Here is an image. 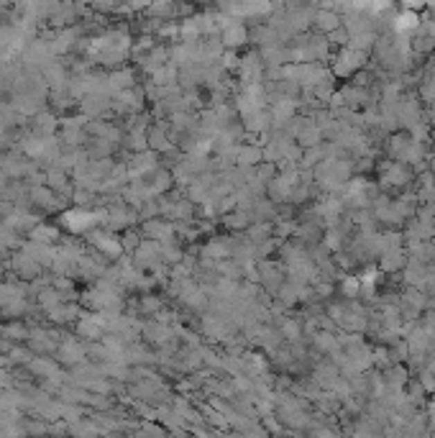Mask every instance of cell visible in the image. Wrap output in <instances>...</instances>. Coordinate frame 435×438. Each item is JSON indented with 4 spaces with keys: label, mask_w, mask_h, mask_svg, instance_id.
Segmentation results:
<instances>
[{
    "label": "cell",
    "mask_w": 435,
    "mask_h": 438,
    "mask_svg": "<svg viewBox=\"0 0 435 438\" xmlns=\"http://www.w3.org/2000/svg\"><path fill=\"white\" fill-rule=\"evenodd\" d=\"M131 259L139 270H151L161 261V241L157 238H141V244L131 252Z\"/></svg>",
    "instance_id": "obj_1"
},
{
    "label": "cell",
    "mask_w": 435,
    "mask_h": 438,
    "mask_svg": "<svg viewBox=\"0 0 435 438\" xmlns=\"http://www.w3.org/2000/svg\"><path fill=\"white\" fill-rule=\"evenodd\" d=\"M8 267H10V272L13 274H18L21 279H26V282H31L34 277H39L42 274V264L36 259H31L28 254L24 252V249H18L16 254H10L8 256Z\"/></svg>",
    "instance_id": "obj_2"
},
{
    "label": "cell",
    "mask_w": 435,
    "mask_h": 438,
    "mask_svg": "<svg viewBox=\"0 0 435 438\" xmlns=\"http://www.w3.org/2000/svg\"><path fill=\"white\" fill-rule=\"evenodd\" d=\"M54 356H57L59 364H69V367H75V364L85 362L87 359V346H82L80 341H75V338H62L57 346V351H54Z\"/></svg>",
    "instance_id": "obj_3"
},
{
    "label": "cell",
    "mask_w": 435,
    "mask_h": 438,
    "mask_svg": "<svg viewBox=\"0 0 435 438\" xmlns=\"http://www.w3.org/2000/svg\"><path fill=\"white\" fill-rule=\"evenodd\" d=\"M220 42H223L226 49H241V46H246L249 44V28H246V24L238 21V18H231V24L220 31Z\"/></svg>",
    "instance_id": "obj_4"
},
{
    "label": "cell",
    "mask_w": 435,
    "mask_h": 438,
    "mask_svg": "<svg viewBox=\"0 0 435 438\" xmlns=\"http://www.w3.org/2000/svg\"><path fill=\"white\" fill-rule=\"evenodd\" d=\"M141 333L146 336V341L154 346H172L175 344V333L177 331L161 320H154V323H143Z\"/></svg>",
    "instance_id": "obj_5"
},
{
    "label": "cell",
    "mask_w": 435,
    "mask_h": 438,
    "mask_svg": "<svg viewBox=\"0 0 435 438\" xmlns=\"http://www.w3.org/2000/svg\"><path fill=\"white\" fill-rule=\"evenodd\" d=\"M141 231L146 234V238H157V241H169L175 238V223H169L164 218H146L141 220Z\"/></svg>",
    "instance_id": "obj_6"
},
{
    "label": "cell",
    "mask_w": 435,
    "mask_h": 438,
    "mask_svg": "<svg viewBox=\"0 0 435 438\" xmlns=\"http://www.w3.org/2000/svg\"><path fill=\"white\" fill-rule=\"evenodd\" d=\"M31 259H36L42 267H51V261H54V256H57L59 249H54V244H44V241H34V238H28V241H24V246H21Z\"/></svg>",
    "instance_id": "obj_7"
},
{
    "label": "cell",
    "mask_w": 435,
    "mask_h": 438,
    "mask_svg": "<svg viewBox=\"0 0 435 438\" xmlns=\"http://www.w3.org/2000/svg\"><path fill=\"white\" fill-rule=\"evenodd\" d=\"M75 333L82 341H100L103 336H105V331H103V326L95 320V315H92L90 310H85V315L75 323Z\"/></svg>",
    "instance_id": "obj_8"
},
{
    "label": "cell",
    "mask_w": 435,
    "mask_h": 438,
    "mask_svg": "<svg viewBox=\"0 0 435 438\" xmlns=\"http://www.w3.org/2000/svg\"><path fill=\"white\" fill-rule=\"evenodd\" d=\"M57 128H59L57 113H51V110H39V113H34V121H31V134L34 136L49 139V136H54Z\"/></svg>",
    "instance_id": "obj_9"
},
{
    "label": "cell",
    "mask_w": 435,
    "mask_h": 438,
    "mask_svg": "<svg viewBox=\"0 0 435 438\" xmlns=\"http://www.w3.org/2000/svg\"><path fill=\"white\" fill-rule=\"evenodd\" d=\"M108 87L113 95L121 93V90H131V87H136V72L128 67L113 69V72L108 75Z\"/></svg>",
    "instance_id": "obj_10"
},
{
    "label": "cell",
    "mask_w": 435,
    "mask_h": 438,
    "mask_svg": "<svg viewBox=\"0 0 435 438\" xmlns=\"http://www.w3.org/2000/svg\"><path fill=\"white\" fill-rule=\"evenodd\" d=\"M405 254L407 252H405L402 246L382 252V259H379V270H382V274H397V272H402V267H405Z\"/></svg>",
    "instance_id": "obj_11"
},
{
    "label": "cell",
    "mask_w": 435,
    "mask_h": 438,
    "mask_svg": "<svg viewBox=\"0 0 435 438\" xmlns=\"http://www.w3.org/2000/svg\"><path fill=\"white\" fill-rule=\"evenodd\" d=\"M259 161H264V152L259 143H238L236 149V164L241 167H256Z\"/></svg>",
    "instance_id": "obj_12"
},
{
    "label": "cell",
    "mask_w": 435,
    "mask_h": 438,
    "mask_svg": "<svg viewBox=\"0 0 435 438\" xmlns=\"http://www.w3.org/2000/svg\"><path fill=\"white\" fill-rule=\"evenodd\" d=\"M220 223H223L228 231H246V228L251 226V213L246 211V208H233V211L223 213Z\"/></svg>",
    "instance_id": "obj_13"
},
{
    "label": "cell",
    "mask_w": 435,
    "mask_h": 438,
    "mask_svg": "<svg viewBox=\"0 0 435 438\" xmlns=\"http://www.w3.org/2000/svg\"><path fill=\"white\" fill-rule=\"evenodd\" d=\"M28 238H34V241H44V244H57L59 238H62V228L59 226H51V223H36L31 231H28Z\"/></svg>",
    "instance_id": "obj_14"
},
{
    "label": "cell",
    "mask_w": 435,
    "mask_h": 438,
    "mask_svg": "<svg viewBox=\"0 0 435 438\" xmlns=\"http://www.w3.org/2000/svg\"><path fill=\"white\" fill-rule=\"evenodd\" d=\"M312 24L318 26V31L330 34V31H335V28L341 26V18H338V13H335L333 8H320L318 13L312 16Z\"/></svg>",
    "instance_id": "obj_15"
},
{
    "label": "cell",
    "mask_w": 435,
    "mask_h": 438,
    "mask_svg": "<svg viewBox=\"0 0 435 438\" xmlns=\"http://www.w3.org/2000/svg\"><path fill=\"white\" fill-rule=\"evenodd\" d=\"M0 336L10 338V341H26V338H31V328H28V326H24L21 320H16V323H13V318H10L6 326H0Z\"/></svg>",
    "instance_id": "obj_16"
},
{
    "label": "cell",
    "mask_w": 435,
    "mask_h": 438,
    "mask_svg": "<svg viewBox=\"0 0 435 438\" xmlns=\"http://www.w3.org/2000/svg\"><path fill=\"white\" fill-rule=\"evenodd\" d=\"M136 310L143 313V315H157L161 310V297H157L154 292H141L139 303H136Z\"/></svg>",
    "instance_id": "obj_17"
},
{
    "label": "cell",
    "mask_w": 435,
    "mask_h": 438,
    "mask_svg": "<svg viewBox=\"0 0 435 438\" xmlns=\"http://www.w3.org/2000/svg\"><path fill=\"white\" fill-rule=\"evenodd\" d=\"M341 295H346L348 300H356V297L361 295L359 274H346V277H341Z\"/></svg>",
    "instance_id": "obj_18"
},
{
    "label": "cell",
    "mask_w": 435,
    "mask_h": 438,
    "mask_svg": "<svg viewBox=\"0 0 435 438\" xmlns=\"http://www.w3.org/2000/svg\"><path fill=\"white\" fill-rule=\"evenodd\" d=\"M312 346H315L318 351H326V354H330L335 346H338V338H335L333 333H328V331H320V333H315V336H312Z\"/></svg>",
    "instance_id": "obj_19"
},
{
    "label": "cell",
    "mask_w": 435,
    "mask_h": 438,
    "mask_svg": "<svg viewBox=\"0 0 435 438\" xmlns=\"http://www.w3.org/2000/svg\"><path fill=\"white\" fill-rule=\"evenodd\" d=\"M139 244H141V236H139V231H136L134 226L123 228V234H121V246H123V252L131 254Z\"/></svg>",
    "instance_id": "obj_20"
},
{
    "label": "cell",
    "mask_w": 435,
    "mask_h": 438,
    "mask_svg": "<svg viewBox=\"0 0 435 438\" xmlns=\"http://www.w3.org/2000/svg\"><path fill=\"white\" fill-rule=\"evenodd\" d=\"M220 64L228 69V72H236L238 69V64H241V54H238V49H226L223 54H220Z\"/></svg>",
    "instance_id": "obj_21"
},
{
    "label": "cell",
    "mask_w": 435,
    "mask_h": 438,
    "mask_svg": "<svg viewBox=\"0 0 435 438\" xmlns=\"http://www.w3.org/2000/svg\"><path fill=\"white\" fill-rule=\"evenodd\" d=\"M328 42H333V44H348V42H351V34L346 31L344 26H338L335 31H330V34H328Z\"/></svg>",
    "instance_id": "obj_22"
},
{
    "label": "cell",
    "mask_w": 435,
    "mask_h": 438,
    "mask_svg": "<svg viewBox=\"0 0 435 438\" xmlns=\"http://www.w3.org/2000/svg\"><path fill=\"white\" fill-rule=\"evenodd\" d=\"M128 3H131L134 13H136V10H143V8H149V6H151V0H128Z\"/></svg>",
    "instance_id": "obj_23"
},
{
    "label": "cell",
    "mask_w": 435,
    "mask_h": 438,
    "mask_svg": "<svg viewBox=\"0 0 435 438\" xmlns=\"http://www.w3.org/2000/svg\"><path fill=\"white\" fill-rule=\"evenodd\" d=\"M143 430H146V433H167V428H161V426H154V423H146V426H143Z\"/></svg>",
    "instance_id": "obj_24"
}]
</instances>
